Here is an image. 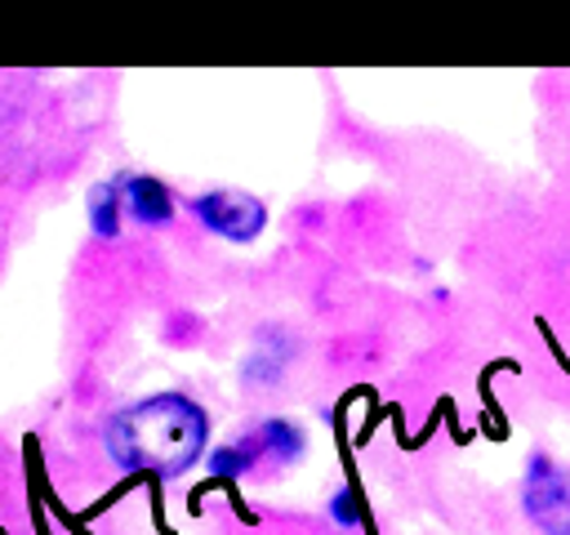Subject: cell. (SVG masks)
Instances as JSON below:
<instances>
[{
	"instance_id": "obj_1",
	"label": "cell",
	"mask_w": 570,
	"mask_h": 535,
	"mask_svg": "<svg viewBox=\"0 0 570 535\" xmlns=\"http://www.w3.org/2000/svg\"><path fill=\"white\" fill-rule=\"evenodd\" d=\"M205 437H209V419L183 392L142 397V401L116 410L102 428V441H107V455L116 459V468L125 477H142L156 490V504H160V481L183 477L205 455Z\"/></svg>"
},
{
	"instance_id": "obj_2",
	"label": "cell",
	"mask_w": 570,
	"mask_h": 535,
	"mask_svg": "<svg viewBox=\"0 0 570 535\" xmlns=\"http://www.w3.org/2000/svg\"><path fill=\"white\" fill-rule=\"evenodd\" d=\"M521 508L543 535H570V473L543 450L525 459Z\"/></svg>"
},
{
	"instance_id": "obj_3",
	"label": "cell",
	"mask_w": 570,
	"mask_h": 535,
	"mask_svg": "<svg viewBox=\"0 0 570 535\" xmlns=\"http://www.w3.org/2000/svg\"><path fill=\"white\" fill-rule=\"evenodd\" d=\"M191 214L200 218L205 232L223 241H254L267 227V205L249 192H200L191 196Z\"/></svg>"
},
{
	"instance_id": "obj_4",
	"label": "cell",
	"mask_w": 570,
	"mask_h": 535,
	"mask_svg": "<svg viewBox=\"0 0 570 535\" xmlns=\"http://www.w3.org/2000/svg\"><path fill=\"white\" fill-rule=\"evenodd\" d=\"M120 183V210L142 227H165L174 218V196L151 174H116Z\"/></svg>"
},
{
	"instance_id": "obj_5",
	"label": "cell",
	"mask_w": 570,
	"mask_h": 535,
	"mask_svg": "<svg viewBox=\"0 0 570 535\" xmlns=\"http://www.w3.org/2000/svg\"><path fill=\"white\" fill-rule=\"evenodd\" d=\"M258 459H263V441H258V432H249L209 455V477H214V486H236V477H245Z\"/></svg>"
},
{
	"instance_id": "obj_6",
	"label": "cell",
	"mask_w": 570,
	"mask_h": 535,
	"mask_svg": "<svg viewBox=\"0 0 570 535\" xmlns=\"http://www.w3.org/2000/svg\"><path fill=\"white\" fill-rule=\"evenodd\" d=\"M289 352H294V343H285V339H258V352L245 361V383H254V388H267V383H276L281 379V370H285V361H289Z\"/></svg>"
},
{
	"instance_id": "obj_7",
	"label": "cell",
	"mask_w": 570,
	"mask_h": 535,
	"mask_svg": "<svg viewBox=\"0 0 570 535\" xmlns=\"http://www.w3.org/2000/svg\"><path fill=\"white\" fill-rule=\"evenodd\" d=\"M120 183L111 178V183H98L94 192H89V223H94V232L98 236H120Z\"/></svg>"
},
{
	"instance_id": "obj_8",
	"label": "cell",
	"mask_w": 570,
	"mask_h": 535,
	"mask_svg": "<svg viewBox=\"0 0 570 535\" xmlns=\"http://www.w3.org/2000/svg\"><path fill=\"white\" fill-rule=\"evenodd\" d=\"M258 441H263V455H272V459H281V464H289V459H298L303 455V428L298 424H289V419H267V424H258Z\"/></svg>"
},
{
	"instance_id": "obj_9",
	"label": "cell",
	"mask_w": 570,
	"mask_h": 535,
	"mask_svg": "<svg viewBox=\"0 0 570 535\" xmlns=\"http://www.w3.org/2000/svg\"><path fill=\"white\" fill-rule=\"evenodd\" d=\"M330 517H334L338 526H356V522L365 517V508H361V499H356V486H343V490L330 499Z\"/></svg>"
}]
</instances>
